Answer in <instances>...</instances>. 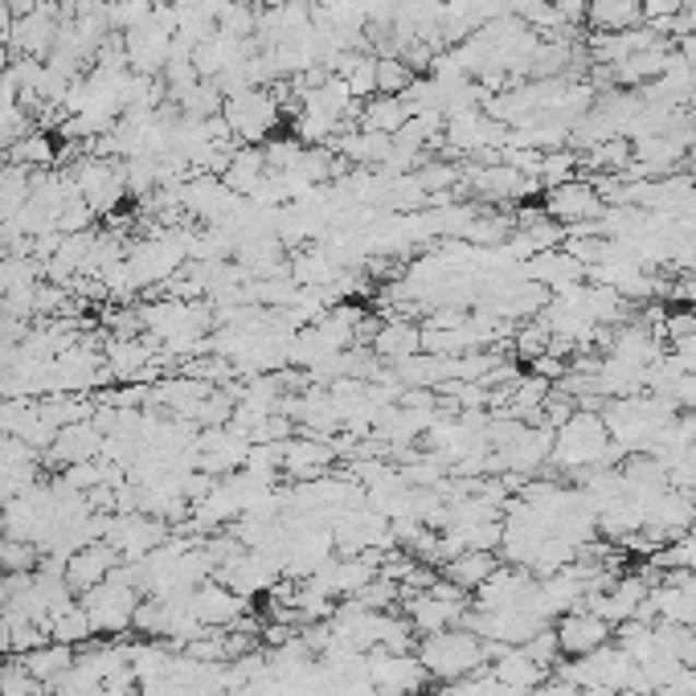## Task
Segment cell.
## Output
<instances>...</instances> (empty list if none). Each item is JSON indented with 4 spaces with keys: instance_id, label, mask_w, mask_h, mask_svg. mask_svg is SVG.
<instances>
[{
    "instance_id": "obj_28",
    "label": "cell",
    "mask_w": 696,
    "mask_h": 696,
    "mask_svg": "<svg viewBox=\"0 0 696 696\" xmlns=\"http://www.w3.org/2000/svg\"><path fill=\"white\" fill-rule=\"evenodd\" d=\"M696 337V308H672L664 311V341L668 344H681Z\"/></svg>"
},
{
    "instance_id": "obj_32",
    "label": "cell",
    "mask_w": 696,
    "mask_h": 696,
    "mask_svg": "<svg viewBox=\"0 0 696 696\" xmlns=\"http://www.w3.org/2000/svg\"><path fill=\"white\" fill-rule=\"evenodd\" d=\"M0 651H4V639H0Z\"/></svg>"
},
{
    "instance_id": "obj_17",
    "label": "cell",
    "mask_w": 696,
    "mask_h": 696,
    "mask_svg": "<svg viewBox=\"0 0 696 696\" xmlns=\"http://www.w3.org/2000/svg\"><path fill=\"white\" fill-rule=\"evenodd\" d=\"M54 161H58V148H54L46 128H30L4 152V164H16L25 173H46V168H54Z\"/></svg>"
},
{
    "instance_id": "obj_3",
    "label": "cell",
    "mask_w": 696,
    "mask_h": 696,
    "mask_svg": "<svg viewBox=\"0 0 696 696\" xmlns=\"http://www.w3.org/2000/svg\"><path fill=\"white\" fill-rule=\"evenodd\" d=\"M140 590L115 569L111 578L103 586H95V590H86V594H79L82 611L91 615V623H95V635H119V632H131V615H135V606H140Z\"/></svg>"
},
{
    "instance_id": "obj_10",
    "label": "cell",
    "mask_w": 696,
    "mask_h": 696,
    "mask_svg": "<svg viewBox=\"0 0 696 696\" xmlns=\"http://www.w3.org/2000/svg\"><path fill=\"white\" fill-rule=\"evenodd\" d=\"M103 451V430H98L95 422H70L62 426L54 443H49L46 451V463L49 468H70V463H86V459H98Z\"/></svg>"
},
{
    "instance_id": "obj_27",
    "label": "cell",
    "mask_w": 696,
    "mask_h": 696,
    "mask_svg": "<svg viewBox=\"0 0 696 696\" xmlns=\"http://www.w3.org/2000/svg\"><path fill=\"white\" fill-rule=\"evenodd\" d=\"M520 648L529 651L545 672H553V668L562 664V648H557V632H553V627H541V632H536L529 644H520Z\"/></svg>"
},
{
    "instance_id": "obj_30",
    "label": "cell",
    "mask_w": 696,
    "mask_h": 696,
    "mask_svg": "<svg viewBox=\"0 0 696 696\" xmlns=\"http://www.w3.org/2000/svg\"><path fill=\"white\" fill-rule=\"evenodd\" d=\"M533 696H569V684H566V681H557V676H550V681L536 684Z\"/></svg>"
},
{
    "instance_id": "obj_23",
    "label": "cell",
    "mask_w": 696,
    "mask_h": 696,
    "mask_svg": "<svg viewBox=\"0 0 696 696\" xmlns=\"http://www.w3.org/2000/svg\"><path fill=\"white\" fill-rule=\"evenodd\" d=\"M508 344H512V356H520V361H529V365H533L541 353H550L553 337H550V328L533 316V320H520V325L512 328Z\"/></svg>"
},
{
    "instance_id": "obj_18",
    "label": "cell",
    "mask_w": 696,
    "mask_h": 696,
    "mask_svg": "<svg viewBox=\"0 0 696 696\" xmlns=\"http://www.w3.org/2000/svg\"><path fill=\"white\" fill-rule=\"evenodd\" d=\"M487 668H492V676L500 684H508V688H524V693H533L541 681H550V672L536 664L524 648H508L496 664H487Z\"/></svg>"
},
{
    "instance_id": "obj_25",
    "label": "cell",
    "mask_w": 696,
    "mask_h": 696,
    "mask_svg": "<svg viewBox=\"0 0 696 696\" xmlns=\"http://www.w3.org/2000/svg\"><path fill=\"white\" fill-rule=\"evenodd\" d=\"M410 82H414V70L402 58H393V54L377 58V95H402Z\"/></svg>"
},
{
    "instance_id": "obj_4",
    "label": "cell",
    "mask_w": 696,
    "mask_h": 696,
    "mask_svg": "<svg viewBox=\"0 0 696 696\" xmlns=\"http://www.w3.org/2000/svg\"><path fill=\"white\" fill-rule=\"evenodd\" d=\"M541 210L550 213L553 222H562L566 229H574V226H582V222H599L602 210H606V201H602L599 189H594L586 177H574V180H566V185L545 189Z\"/></svg>"
},
{
    "instance_id": "obj_5",
    "label": "cell",
    "mask_w": 696,
    "mask_h": 696,
    "mask_svg": "<svg viewBox=\"0 0 696 696\" xmlns=\"http://www.w3.org/2000/svg\"><path fill=\"white\" fill-rule=\"evenodd\" d=\"M553 632H557V648H562V656H566V660L590 656V651L606 648V644L615 639V627H611L606 618L594 615V611H586V606H578V611H566V615L553 623Z\"/></svg>"
},
{
    "instance_id": "obj_29",
    "label": "cell",
    "mask_w": 696,
    "mask_h": 696,
    "mask_svg": "<svg viewBox=\"0 0 696 696\" xmlns=\"http://www.w3.org/2000/svg\"><path fill=\"white\" fill-rule=\"evenodd\" d=\"M553 9H557V16L566 21V25H578V21H586V4L590 0H550Z\"/></svg>"
},
{
    "instance_id": "obj_26",
    "label": "cell",
    "mask_w": 696,
    "mask_h": 696,
    "mask_svg": "<svg viewBox=\"0 0 696 696\" xmlns=\"http://www.w3.org/2000/svg\"><path fill=\"white\" fill-rule=\"evenodd\" d=\"M95 217H98V213L91 210L82 197H74V201H66L62 213H58V234H62V238H70V234H86Z\"/></svg>"
},
{
    "instance_id": "obj_6",
    "label": "cell",
    "mask_w": 696,
    "mask_h": 696,
    "mask_svg": "<svg viewBox=\"0 0 696 696\" xmlns=\"http://www.w3.org/2000/svg\"><path fill=\"white\" fill-rule=\"evenodd\" d=\"M119 562H123V557L115 553V545H107V541H86L82 550H74L66 557L62 578L74 594H86V590L107 582L115 569H119Z\"/></svg>"
},
{
    "instance_id": "obj_22",
    "label": "cell",
    "mask_w": 696,
    "mask_h": 696,
    "mask_svg": "<svg viewBox=\"0 0 696 696\" xmlns=\"http://www.w3.org/2000/svg\"><path fill=\"white\" fill-rule=\"evenodd\" d=\"M578 168H582V156H578V152L553 148V152H541L536 180H541V189H553V185H566V180L578 177Z\"/></svg>"
},
{
    "instance_id": "obj_9",
    "label": "cell",
    "mask_w": 696,
    "mask_h": 696,
    "mask_svg": "<svg viewBox=\"0 0 696 696\" xmlns=\"http://www.w3.org/2000/svg\"><path fill=\"white\" fill-rule=\"evenodd\" d=\"M524 279H533L550 295H557L586 283V267L574 255H566L562 246H553V250H541V255H533V259L524 262Z\"/></svg>"
},
{
    "instance_id": "obj_8",
    "label": "cell",
    "mask_w": 696,
    "mask_h": 696,
    "mask_svg": "<svg viewBox=\"0 0 696 696\" xmlns=\"http://www.w3.org/2000/svg\"><path fill=\"white\" fill-rule=\"evenodd\" d=\"M189 602H193L197 623H201V627H213V632H226V627H234V623L250 611V599L234 594V590L222 582L197 586L193 594H189Z\"/></svg>"
},
{
    "instance_id": "obj_15",
    "label": "cell",
    "mask_w": 696,
    "mask_h": 696,
    "mask_svg": "<svg viewBox=\"0 0 696 696\" xmlns=\"http://www.w3.org/2000/svg\"><path fill=\"white\" fill-rule=\"evenodd\" d=\"M271 168H267V156H262V144H238L234 148V156H229L226 173L222 180L229 185V193L238 197H250L259 189V180L267 177Z\"/></svg>"
},
{
    "instance_id": "obj_13",
    "label": "cell",
    "mask_w": 696,
    "mask_h": 696,
    "mask_svg": "<svg viewBox=\"0 0 696 696\" xmlns=\"http://www.w3.org/2000/svg\"><path fill=\"white\" fill-rule=\"evenodd\" d=\"M496 566H500L496 550H463L459 557H451V562L443 566V578L451 586H459L463 594H475V590L496 574Z\"/></svg>"
},
{
    "instance_id": "obj_31",
    "label": "cell",
    "mask_w": 696,
    "mask_h": 696,
    "mask_svg": "<svg viewBox=\"0 0 696 696\" xmlns=\"http://www.w3.org/2000/svg\"><path fill=\"white\" fill-rule=\"evenodd\" d=\"M688 533H693V536H696V517H693V524H688Z\"/></svg>"
},
{
    "instance_id": "obj_19",
    "label": "cell",
    "mask_w": 696,
    "mask_h": 696,
    "mask_svg": "<svg viewBox=\"0 0 696 696\" xmlns=\"http://www.w3.org/2000/svg\"><path fill=\"white\" fill-rule=\"evenodd\" d=\"M586 21L594 33H623L644 25V4L639 0H590L586 4Z\"/></svg>"
},
{
    "instance_id": "obj_2",
    "label": "cell",
    "mask_w": 696,
    "mask_h": 696,
    "mask_svg": "<svg viewBox=\"0 0 696 696\" xmlns=\"http://www.w3.org/2000/svg\"><path fill=\"white\" fill-rule=\"evenodd\" d=\"M222 115H226L229 135L238 144H267L279 131V123H283V107H279L271 86H250L243 95L226 98Z\"/></svg>"
},
{
    "instance_id": "obj_16",
    "label": "cell",
    "mask_w": 696,
    "mask_h": 696,
    "mask_svg": "<svg viewBox=\"0 0 696 696\" xmlns=\"http://www.w3.org/2000/svg\"><path fill=\"white\" fill-rule=\"evenodd\" d=\"M405 119H410V107H405L402 95H373V98L361 103V119H356V128L377 131V135H398Z\"/></svg>"
},
{
    "instance_id": "obj_21",
    "label": "cell",
    "mask_w": 696,
    "mask_h": 696,
    "mask_svg": "<svg viewBox=\"0 0 696 696\" xmlns=\"http://www.w3.org/2000/svg\"><path fill=\"white\" fill-rule=\"evenodd\" d=\"M177 107L185 119H213V115H222V107H226V95L217 91V82L201 79L197 86H189V91L177 98Z\"/></svg>"
},
{
    "instance_id": "obj_24",
    "label": "cell",
    "mask_w": 696,
    "mask_h": 696,
    "mask_svg": "<svg viewBox=\"0 0 696 696\" xmlns=\"http://www.w3.org/2000/svg\"><path fill=\"white\" fill-rule=\"evenodd\" d=\"M37 566H42V550L33 541L0 536V574H33Z\"/></svg>"
},
{
    "instance_id": "obj_20",
    "label": "cell",
    "mask_w": 696,
    "mask_h": 696,
    "mask_svg": "<svg viewBox=\"0 0 696 696\" xmlns=\"http://www.w3.org/2000/svg\"><path fill=\"white\" fill-rule=\"evenodd\" d=\"M46 635L54 644H70V648H82V644H95V623L82 611V602H70L62 615L49 618Z\"/></svg>"
},
{
    "instance_id": "obj_1",
    "label": "cell",
    "mask_w": 696,
    "mask_h": 696,
    "mask_svg": "<svg viewBox=\"0 0 696 696\" xmlns=\"http://www.w3.org/2000/svg\"><path fill=\"white\" fill-rule=\"evenodd\" d=\"M418 660L430 681H463L475 668H484V639L468 627H447V632L422 635Z\"/></svg>"
},
{
    "instance_id": "obj_7",
    "label": "cell",
    "mask_w": 696,
    "mask_h": 696,
    "mask_svg": "<svg viewBox=\"0 0 696 696\" xmlns=\"http://www.w3.org/2000/svg\"><path fill=\"white\" fill-rule=\"evenodd\" d=\"M123 49H128L131 74H152V79H161L164 66H168V54H173V33L161 30L156 21H144L140 30L123 33Z\"/></svg>"
},
{
    "instance_id": "obj_11",
    "label": "cell",
    "mask_w": 696,
    "mask_h": 696,
    "mask_svg": "<svg viewBox=\"0 0 696 696\" xmlns=\"http://www.w3.org/2000/svg\"><path fill=\"white\" fill-rule=\"evenodd\" d=\"M337 463V447L328 438H287L283 443V475H292L295 484L320 480Z\"/></svg>"
},
{
    "instance_id": "obj_14",
    "label": "cell",
    "mask_w": 696,
    "mask_h": 696,
    "mask_svg": "<svg viewBox=\"0 0 696 696\" xmlns=\"http://www.w3.org/2000/svg\"><path fill=\"white\" fill-rule=\"evenodd\" d=\"M74 660H79V648H70V644H54V639L21 656L25 672H30L37 684H46V688H54V684L62 681L66 672L74 668Z\"/></svg>"
},
{
    "instance_id": "obj_12",
    "label": "cell",
    "mask_w": 696,
    "mask_h": 696,
    "mask_svg": "<svg viewBox=\"0 0 696 696\" xmlns=\"http://www.w3.org/2000/svg\"><path fill=\"white\" fill-rule=\"evenodd\" d=\"M369 349L381 356L386 365H398L405 356H418L422 353V325L405 320V316H386V320L377 325V337H373Z\"/></svg>"
}]
</instances>
